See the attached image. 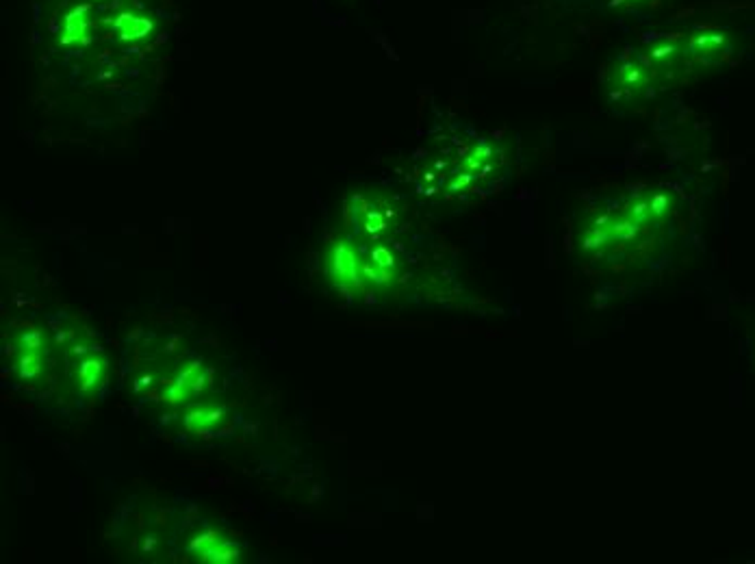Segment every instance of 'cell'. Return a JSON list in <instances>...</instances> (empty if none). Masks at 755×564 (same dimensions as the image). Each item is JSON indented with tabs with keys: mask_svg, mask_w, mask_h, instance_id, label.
Here are the masks:
<instances>
[{
	"mask_svg": "<svg viewBox=\"0 0 755 564\" xmlns=\"http://www.w3.org/2000/svg\"><path fill=\"white\" fill-rule=\"evenodd\" d=\"M332 265V272L336 276H341L343 280H354V267H356V260H354V254L350 248L346 245H338L334 250V256L330 260Z\"/></svg>",
	"mask_w": 755,
	"mask_h": 564,
	"instance_id": "1",
	"label": "cell"
},
{
	"mask_svg": "<svg viewBox=\"0 0 755 564\" xmlns=\"http://www.w3.org/2000/svg\"><path fill=\"white\" fill-rule=\"evenodd\" d=\"M20 373H22V378H35V375L40 373V356L33 352H26V356L20 360Z\"/></svg>",
	"mask_w": 755,
	"mask_h": 564,
	"instance_id": "3",
	"label": "cell"
},
{
	"mask_svg": "<svg viewBox=\"0 0 755 564\" xmlns=\"http://www.w3.org/2000/svg\"><path fill=\"white\" fill-rule=\"evenodd\" d=\"M81 389L83 391H92L104 375V363L102 360H96V358H89L81 365Z\"/></svg>",
	"mask_w": 755,
	"mask_h": 564,
	"instance_id": "2",
	"label": "cell"
}]
</instances>
